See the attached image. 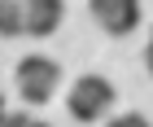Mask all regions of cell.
<instances>
[{"label":"cell","mask_w":153,"mask_h":127,"mask_svg":"<svg viewBox=\"0 0 153 127\" xmlns=\"http://www.w3.org/2000/svg\"><path fill=\"white\" fill-rule=\"evenodd\" d=\"M13 83H18V96L26 105H48L57 96V83H61V66L44 53H31V57L18 61L13 70Z\"/></svg>","instance_id":"1"},{"label":"cell","mask_w":153,"mask_h":127,"mask_svg":"<svg viewBox=\"0 0 153 127\" xmlns=\"http://www.w3.org/2000/svg\"><path fill=\"white\" fill-rule=\"evenodd\" d=\"M114 83L105 75H79L74 88L66 92V110H70L74 123H96V118H105L114 110Z\"/></svg>","instance_id":"2"},{"label":"cell","mask_w":153,"mask_h":127,"mask_svg":"<svg viewBox=\"0 0 153 127\" xmlns=\"http://www.w3.org/2000/svg\"><path fill=\"white\" fill-rule=\"evenodd\" d=\"M92 18L105 35H131L140 26V4L136 0H92Z\"/></svg>","instance_id":"3"},{"label":"cell","mask_w":153,"mask_h":127,"mask_svg":"<svg viewBox=\"0 0 153 127\" xmlns=\"http://www.w3.org/2000/svg\"><path fill=\"white\" fill-rule=\"evenodd\" d=\"M61 18H66L61 0H22V35L44 40V35H53L61 26Z\"/></svg>","instance_id":"4"},{"label":"cell","mask_w":153,"mask_h":127,"mask_svg":"<svg viewBox=\"0 0 153 127\" xmlns=\"http://www.w3.org/2000/svg\"><path fill=\"white\" fill-rule=\"evenodd\" d=\"M0 35H22V0H0Z\"/></svg>","instance_id":"5"},{"label":"cell","mask_w":153,"mask_h":127,"mask_svg":"<svg viewBox=\"0 0 153 127\" xmlns=\"http://www.w3.org/2000/svg\"><path fill=\"white\" fill-rule=\"evenodd\" d=\"M0 127H53V123H44V118H35V114H26V110H9Z\"/></svg>","instance_id":"6"},{"label":"cell","mask_w":153,"mask_h":127,"mask_svg":"<svg viewBox=\"0 0 153 127\" xmlns=\"http://www.w3.org/2000/svg\"><path fill=\"white\" fill-rule=\"evenodd\" d=\"M105 127H149V118L144 114H118V118H109Z\"/></svg>","instance_id":"7"},{"label":"cell","mask_w":153,"mask_h":127,"mask_svg":"<svg viewBox=\"0 0 153 127\" xmlns=\"http://www.w3.org/2000/svg\"><path fill=\"white\" fill-rule=\"evenodd\" d=\"M144 61H149V75H153V44L144 48Z\"/></svg>","instance_id":"8"},{"label":"cell","mask_w":153,"mask_h":127,"mask_svg":"<svg viewBox=\"0 0 153 127\" xmlns=\"http://www.w3.org/2000/svg\"><path fill=\"white\" fill-rule=\"evenodd\" d=\"M4 114H9V105H4V96H0V123H4Z\"/></svg>","instance_id":"9"},{"label":"cell","mask_w":153,"mask_h":127,"mask_svg":"<svg viewBox=\"0 0 153 127\" xmlns=\"http://www.w3.org/2000/svg\"><path fill=\"white\" fill-rule=\"evenodd\" d=\"M149 44H153V40H149Z\"/></svg>","instance_id":"10"}]
</instances>
